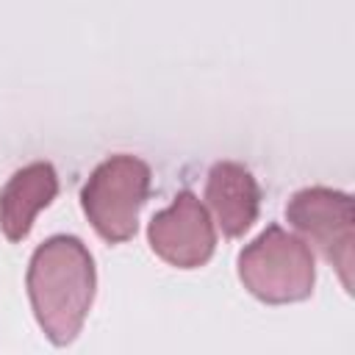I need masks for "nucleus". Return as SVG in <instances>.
<instances>
[{"label":"nucleus","instance_id":"nucleus-1","mask_svg":"<svg viewBox=\"0 0 355 355\" xmlns=\"http://www.w3.org/2000/svg\"><path fill=\"white\" fill-rule=\"evenodd\" d=\"M25 288L47 341L55 347L72 344L97 294V266L89 247L67 233L44 239L28 261Z\"/></svg>","mask_w":355,"mask_h":355},{"label":"nucleus","instance_id":"nucleus-2","mask_svg":"<svg viewBox=\"0 0 355 355\" xmlns=\"http://www.w3.org/2000/svg\"><path fill=\"white\" fill-rule=\"evenodd\" d=\"M239 280L266 305L302 302L316 283L313 252L300 236L269 225L239 252Z\"/></svg>","mask_w":355,"mask_h":355},{"label":"nucleus","instance_id":"nucleus-3","mask_svg":"<svg viewBox=\"0 0 355 355\" xmlns=\"http://www.w3.org/2000/svg\"><path fill=\"white\" fill-rule=\"evenodd\" d=\"M150 180V164L130 153L108 155L92 169L80 189V208L103 241L122 244L136 236Z\"/></svg>","mask_w":355,"mask_h":355},{"label":"nucleus","instance_id":"nucleus-4","mask_svg":"<svg viewBox=\"0 0 355 355\" xmlns=\"http://www.w3.org/2000/svg\"><path fill=\"white\" fill-rule=\"evenodd\" d=\"M286 219L313 244L322 258L336 266L347 291H352V194L330 186H308L291 194Z\"/></svg>","mask_w":355,"mask_h":355},{"label":"nucleus","instance_id":"nucleus-5","mask_svg":"<svg viewBox=\"0 0 355 355\" xmlns=\"http://www.w3.org/2000/svg\"><path fill=\"white\" fill-rule=\"evenodd\" d=\"M147 241L150 250L169 266L200 269L216 250V227L200 197L183 189L164 211L153 214L147 225Z\"/></svg>","mask_w":355,"mask_h":355},{"label":"nucleus","instance_id":"nucleus-6","mask_svg":"<svg viewBox=\"0 0 355 355\" xmlns=\"http://www.w3.org/2000/svg\"><path fill=\"white\" fill-rule=\"evenodd\" d=\"M58 197V172L50 161H31L19 166L0 189V230L8 241L28 239L39 211Z\"/></svg>","mask_w":355,"mask_h":355},{"label":"nucleus","instance_id":"nucleus-7","mask_svg":"<svg viewBox=\"0 0 355 355\" xmlns=\"http://www.w3.org/2000/svg\"><path fill=\"white\" fill-rule=\"evenodd\" d=\"M205 202L227 239L244 236L261 211V186L239 161H216L205 178Z\"/></svg>","mask_w":355,"mask_h":355}]
</instances>
